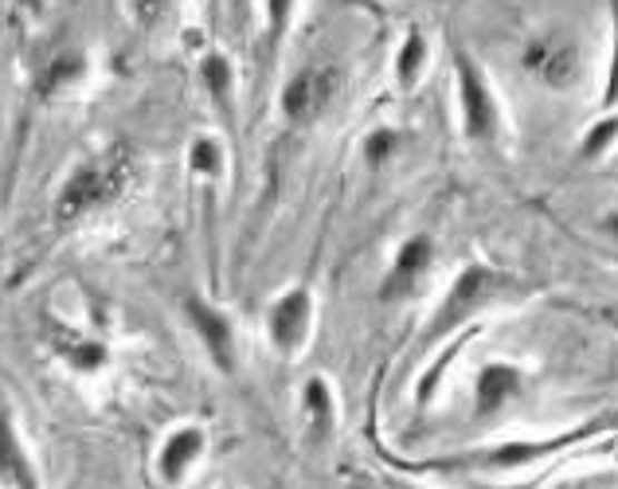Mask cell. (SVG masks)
Masks as SVG:
<instances>
[{
    "label": "cell",
    "mask_w": 618,
    "mask_h": 489,
    "mask_svg": "<svg viewBox=\"0 0 618 489\" xmlns=\"http://www.w3.org/2000/svg\"><path fill=\"white\" fill-rule=\"evenodd\" d=\"M517 392H521V372L513 364H485L478 376V415H493Z\"/></svg>",
    "instance_id": "30bf717a"
},
{
    "label": "cell",
    "mask_w": 618,
    "mask_h": 489,
    "mask_svg": "<svg viewBox=\"0 0 618 489\" xmlns=\"http://www.w3.org/2000/svg\"><path fill=\"white\" fill-rule=\"evenodd\" d=\"M392 149H395V134H392V129H376V134L364 141V153H369L372 165H384V160L392 157Z\"/></svg>",
    "instance_id": "d6986e66"
},
{
    "label": "cell",
    "mask_w": 618,
    "mask_h": 489,
    "mask_svg": "<svg viewBox=\"0 0 618 489\" xmlns=\"http://www.w3.org/2000/svg\"><path fill=\"white\" fill-rule=\"evenodd\" d=\"M305 408H310V419H314L317 434H330L333 427V392L325 380H310L305 384Z\"/></svg>",
    "instance_id": "4fadbf2b"
},
{
    "label": "cell",
    "mask_w": 618,
    "mask_h": 489,
    "mask_svg": "<svg viewBox=\"0 0 618 489\" xmlns=\"http://www.w3.org/2000/svg\"><path fill=\"white\" fill-rule=\"evenodd\" d=\"M560 442H513V447H501V450H493L490 454V462L493 466H521V462H529V458H540L545 450H556Z\"/></svg>",
    "instance_id": "2e32d148"
},
{
    "label": "cell",
    "mask_w": 618,
    "mask_h": 489,
    "mask_svg": "<svg viewBox=\"0 0 618 489\" xmlns=\"http://www.w3.org/2000/svg\"><path fill=\"white\" fill-rule=\"evenodd\" d=\"M87 71V59L79 56V51H75V56H59L56 63L48 67V75H43V90H63L67 82H75L79 79V75Z\"/></svg>",
    "instance_id": "9a60e30c"
},
{
    "label": "cell",
    "mask_w": 618,
    "mask_h": 489,
    "mask_svg": "<svg viewBox=\"0 0 618 489\" xmlns=\"http://www.w3.org/2000/svg\"><path fill=\"white\" fill-rule=\"evenodd\" d=\"M333 90H337V71L333 67H310V71L294 75L290 87L282 90V110H286L290 121H314L333 102Z\"/></svg>",
    "instance_id": "277c9868"
},
{
    "label": "cell",
    "mask_w": 618,
    "mask_h": 489,
    "mask_svg": "<svg viewBox=\"0 0 618 489\" xmlns=\"http://www.w3.org/2000/svg\"><path fill=\"white\" fill-rule=\"evenodd\" d=\"M524 63H529V71H537L548 87H568V82L576 79L579 56L571 43L556 40V36H545V40H537L524 51Z\"/></svg>",
    "instance_id": "8992f818"
},
{
    "label": "cell",
    "mask_w": 618,
    "mask_h": 489,
    "mask_svg": "<svg viewBox=\"0 0 618 489\" xmlns=\"http://www.w3.org/2000/svg\"><path fill=\"white\" fill-rule=\"evenodd\" d=\"M188 317H193V325L200 330L204 345H208V353L216 356L219 369H232V364H235V353H232V325H227L224 313H216L208 302L193 297V302H188Z\"/></svg>",
    "instance_id": "ba28073f"
},
{
    "label": "cell",
    "mask_w": 618,
    "mask_h": 489,
    "mask_svg": "<svg viewBox=\"0 0 618 489\" xmlns=\"http://www.w3.org/2000/svg\"><path fill=\"white\" fill-rule=\"evenodd\" d=\"M200 79H204V87L212 90V98H216L219 106H227L232 102V82H235V75H232V63H227L224 56H204V63H200Z\"/></svg>",
    "instance_id": "7c38bea8"
},
{
    "label": "cell",
    "mask_w": 618,
    "mask_h": 489,
    "mask_svg": "<svg viewBox=\"0 0 618 489\" xmlns=\"http://www.w3.org/2000/svg\"><path fill=\"white\" fill-rule=\"evenodd\" d=\"M219 165H224L219 145L212 141V137H200V141L193 145V169L196 173H219Z\"/></svg>",
    "instance_id": "ac0fdd59"
},
{
    "label": "cell",
    "mask_w": 618,
    "mask_h": 489,
    "mask_svg": "<svg viewBox=\"0 0 618 489\" xmlns=\"http://www.w3.org/2000/svg\"><path fill=\"white\" fill-rule=\"evenodd\" d=\"M310 313H314V297L305 290H290L274 302L271 310V338L282 353H294L310 333Z\"/></svg>",
    "instance_id": "5b68a950"
},
{
    "label": "cell",
    "mask_w": 618,
    "mask_h": 489,
    "mask_svg": "<svg viewBox=\"0 0 618 489\" xmlns=\"http://www.w3.org/2000/svg\"><path fill=\"white\" fill-rule=\"evenodd\" d=\"M63 356L71 361V369H79V372H95L106 364V349L98 345V341H75L71 349H63Z\"/></svg>",
    "instance_id": "e0dca14e"
},
{
    "label": "cell",
    "mask_w": 618,
    "mask_h": 489,
    "mask_svg": "<svg viewBox=\"0 0 618 489\" xmlns=\"http://www.w3.org/2000/svg\"><path fill=\"white\" fill-rule=\"evenodd\" d=\"M0 478L9 481L12 489H40L36 486V470L28 462L24 447H20V434L12 427L9 411H0Z\"/></svg>",
    "instance_id": "9c48e42d"
},
{
    "label": "cell",
    "mask_w": 618,
    "mask_h": 489,
    "mask_svg": "<svg viewBox=\"0 0 618 489\" xmlns=\"http://www.w3.org/2000/svg\"><path fill=\"white\" fill-rule=\"evenodd\" d=\"M129 180H134V157H129L126 145H110L106 153L90 157L87 165H79V169L71 173V180H67L63 193H59L56 216L63 219V224L82 219L87 212L110 204Z\"/></svg>",
    "instance_id": "6da1fadb"
},
{
    "label": "cell",
    "mask_w": 618,
    "mask_h": 489,
    "mask_svg": "<svg viewBox=\"0 0 618 489\" xmlns=\"http://www.w3.org/2000/svg\"><path fill=\"white\" fill-rule=\"evenodd\" d=\"M200 450H204V434L196 431V427H185V431H177L169 442H165V450H161V473L169 481H177L180 473H185L188 466L200 458Z\"/></svg>",
    "instance_id": "8fae6325"
},
{
    "label": "cell",
    "mask_w": 618,
    "mask_h": 489,
    "mask_svg": "<svg viewBox=\"0 0 618 489\" xmlns=\"http://www.w3.org/2000/svg\"><path fill=\"white\" fill-rule=\"evenodd\" d=\"M615 141V118H607V121H599V126L587 134V141H583V157H599L607 145Z\"/></svg>",
    "instance_id": "ffe728a7"
},
{
    "label": "cell",
    "mask_w": 618,
    "mask_h": 489,
    "mask_svg": "<svg viewBox=\"0 0 618 489\" xmlns=\"http://www.w3.org/2000/svg\"><path fill=\"white\" fill-rule=\"evenodd\" d=\"M426 266H431V239H426V235H415V239H408L400 247V255H395V266H392V274H388L380 297H384V302H395V297L411 294L419 274H423Z\"/></svg>",
    "instance_id": "52a82bcc"
},
{
    "label": "cell",
    "mask_w": 618,
    "mask_h": 489,
    "mask_svg": "<svg viewBox=\"0 0 618 489\" xmlns=\"http://www.w3.org/2000/svg\"><path fill=\"white\" fill-rule=\"evenodd\" d=\"M169 4H173V0H134V12H137V20H145V25H149V20L161 17Z\"/></svg>",
    "instance_id": "7402d4cb"
},
{
    "label": "cell",
    "mask_w": 618,
    "mask_h": 489,
    "mask_svg": "<svg viewBox=\"0 0 618 489\" xmlns=\"http://www.w3.org/2000/svg\"><path fill=\"white\" fill-rule=\"evenodd\" d=\"M290 12H294V0H266V25H271V36H282Z\"/></svg>",
    "instance_id": "44dd1931"
},
{
    "label": "cell",
    "mask_w": 618,
    "mask_h": 489,
    "mask_svg": "<svg viewBox=\"0 0 618 489\" xmlns=\"http://www.w3.org/2000/svg\"><path fill=\"white\" fill-rule=\"evenodd\" d=\"M423 63H426V36L423 32H411L408 40H403V48H400V59H395V71H400L403 87H411V82L419 79Z\"/></svg>",
    "instance_id": "5bb4252c"
},
{
    "label": "cell",
    "mask_w": 618,
    "mask_h": 489,
    "mask_svg": "<svg viewBox=\"0 0 618 489\" xmlns=\"http://www.w3.org/2000/svg\"><path fill=\"white\" fill-rule=\"evenodd\" d=\"M501 286H506V278H501L498 271H490V266H467V271L454 278V290H450L447 302H442L439 317L431 321L426 338H442V333L458 330V325H462L467 317H474V313L482 310Z\"/></svg>",
    "instance_id": "7a4b0ae2"
},
{
    "label": "cell",
    "mask_w": 618,
    "mask_h": 489,
    "mask_svg": "<svg viewBox=\"0 0 618 489\" xmlns=\"http://www.w3.org/2000/svg\"><path fill=\"white\" fill-rule=\"evenodd\" d=\"M458 87H462V121H467V134L474 141L493 137V129H498V102H493L485 75L467 56H458Z\"/></svg>",
    "instance_id": "3957f363"
}]
</instances>
